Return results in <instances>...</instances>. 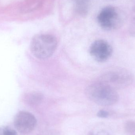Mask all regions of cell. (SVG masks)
<instances>
[{"label": "cell", "instance_id": "cell-3", "mask_svg": "<svg viewBox=\"0 0 135 135\" xmlns=\"http://www.w3.org/2000/svg\"><path fill=\"white\" fill-rule=\"evenodd\" d=\"M124 20L123 13L117 7L108 6L102 9L97 16V21L101 27L109 31L120 28Z\"/></svg>", "mask_w": 135, "mask_h": 135}, {"label": "cell", "instance_id": "cell-10", "mask_svg": "<svg viewBox=\"0 0 135 135\" xmlns=\"http://www.w3.org/2000/svg\"><path fill=\"white\" fill-rule=\"evenodd\" d=\"M97 115L100 118H106L109 116V113L105 110H101L97 113Z\"/></svg>", "mask_w": 135, "mask_h": 135}, {"label": "cell", "instance_id": "cell-8", "mask_svg": "<svg viewBox=\"0 0 135 135\" xmlns=\"http://www.w3.org/2000/svg\"><path fill=\"white\" fill-rule=\"evenodd\" d=\"M124 129L129 133H133L135 131V122L133 120H128L124 124Z\"/></svg>", "mask_w": 135, "mask_h": 135}, {"label": "cell", "instance_id": "cell-4", "mask_svg": "<svg viewBox=\"0 0 135 135\" xmlns=\"http://www.w3.org/2000/svg\"><path fill=\"white\" fill-rule=\"evenodd\" d=\"M37 120L35 116L26 111L19 112L14 118L15 127L22 134L31 133L35 128Z\"/></svg>", "mask_w": 135, "mask_h": 135}, {"label": "cell", "instance_id": "cell-5", "mask_svg": "<svg viewBox=\"0 0 135 135\" xmlns=\"http://www.w3.org/2000/svg\"><path fill=\"white\" fill-rule=\"evenodd\" d=\"M113 51L112 46L103 40H98L94 42L89 49V53L91 57L99 62L107 61L112 56Z\"/></svg>", "mask_w": 135, "mask_h": 135}, {"label": "cell", "instance_id": "cell-12", "mask_svg": "<svg viewBox=\"0 0 135 135\" xmlns=\"http://www.w3.org/2000/svg\"><path fill=\"white\" fill-rule=\"evenodd\" d=\"M41 135H56V134H55L54 132H44L43 134H41Z\"/></svg>", "mask_w": 135, "mask_h": 135}, {"label": "cell", "instance_id": "cell-13", "mask_svg": "<svg viewBox=\"0 0 135 135\" xmlns=\"http://www.w3.org/2000/svg\"><path fill=\"white\" fill-rule=\"evenodd\" d=\"M109 1H114V0H109Z\"/></svg>", "mask_w": 135, "mask_h": 135}, {"label": "cell", "instance_id": "cell-9", "mask_svg": "<svg viewBox=\"0 0 135 135\" xmlns=\"http://www.w3.org/2000/svg\"><path fill=\"white\" fill-rule=\"evenodd\" d=\"M132 20L130 26V31L132 34L135 35V5L132 16Z\"/></svg>", "mask_w": 135, "mask_h": 135}, {"label": "cell", "instance_id": "cell-6", "mask_svg": "<svg viewBox=\"0 0 135 135\" xmlns=\"http://www.w3.org/2000/svg\"><path fill=\"white\" fill-rule=\"evenodd\" d=\"M28 99L31 103L34 104H39L42 101V95L39 93H33L28 96Z\"/></svg>", "mask_w": 135, "mask_h": 135}, {"label": "cell", "instance_id": "cell-11", "mask_svg": "<svg viewBox=\"0 0 135 135\" xmlns=\"http://www.w3.org/2000/svg\"><path fill=\"white\" fill-rule=\"evenodd\" d=\"M88 135H108L107 133L103 132H99L97 133H95L94 132H90Z\"/></svg>", "mask_w": 135, "mask_h": 135}, {"label": "cell", "instance_id": "cell-7", "mask_svg": "<svg viewBox=\"0 0 135 135\" xmlns=\"http://www.w3.org/2000/svg\"><path fill=\"white\" fill-rule=\"evenodd\" d=\"M0 135H17L14 129L8 126L0 127Z\"/></svg>", "mask_w": 135, "mask_h": 135}, {"label": "cell", "instance_id": "cell-2", "mask_svg": "<svg viewBox=\"0 0 135 135\" xmlns=\"http://www.w3.org/2000/svg\"><path fill=\"white\" fill-rule=\"evenodd\" d=\"M56 37L50 34H40L32 38L30 44V50L36 58L44 59L51 57L57 47Z\"/></svg>", "mask_w": 135, "mask_h": 135}, {"label": "cell", "instance_id": "cell-1", "mask_svg": "<svg viewBox=\"0 0 135 135\" xmlns=\"http://www.w3.org/2000/svg\"><path fill=\"white\" fill-rule=\"evenodd\" d=\"M85 93L90 100L101 106L112 105L118 100V94L114 88L100 80L89 85Z\"/></svg>", "mask_w": 135, "mask_h": 135}]
</instances>
